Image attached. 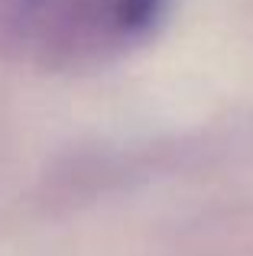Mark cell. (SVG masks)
<instances>
[{
	"mask_svg": "<svg viewBox=\"0 0 253 256\" xmlns=\"http://www.w3.org/2000/svg\"><path fill=\"white\" fill-rule=\"evenodd\" d=\"M39 4H42V0H10V6H13L16 13H23V10H36Z\"/></svg>",
	"mask_w": 253,
	"mask_h": 256,
	"instance_id": "1",
	"label": "cell"
}]
</instances>
